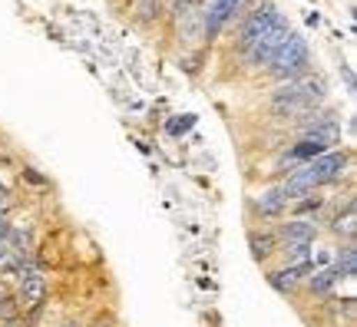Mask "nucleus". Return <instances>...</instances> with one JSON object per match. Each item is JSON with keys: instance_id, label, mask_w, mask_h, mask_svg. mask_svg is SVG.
I'll return each instance as SVG.
<instances>
[{"instance_id": "2eb2a0df", "label": "nucleus", "mask_w": 357, "mask_h": 327, "mask_svg": "<svg viewBox=\"0 0 357 327\" xmlns=\"http://www.w3.org/2000/svg\"><path fill=\"white\" fill-rule=\"evenodd\" d=\"M311 248H314V245H281L284 264H307V258H311Z\"/></svg>"}, {"instance_id": "6ab92c4d", "label": "nucleus", "mask_w": 357, "mask_h": 327, "mask_svg": "<svg viewBox=\"0 0 357 327\" xmlns=\"http://www.w3.org/2000/svg\"><path fill=\"white\" fill-rule=\"evenodd\" d=\"M89 327H113V321H106V317H96Z\"/></svg>"}, {"instance_id": "a211bd4d", "label": "nucleus", "mask_w": 357, "mask_h": 327, "mask_svg": "<svg viewBox=\"0 0 357 327\" xmlns=\"http://www.w3.org/2000/svg\"><path fill=\"white\" fill-rule=\"evenodd\" d=\"M10 222H7V215H0V245H7V235H10Z\"/></svg>"}, {"instance_id": "dca6fc26", "label": "nucleus", "mask_w": 357, "mask_h": 327, "mask_svg": "<svg viewBox=\"0 0 357 327\" xmlns=\"http://www.w3.org/2000/svg\"><path fill=\"white\" fill-rule=\"evenodd\" d=\"M192 126H195V116H176V119L169 123V132H172V136H185Z\"/></svg>"}, {"instance_id": "aec40b11", "label": "nucleus", "mask_w": 357, "mask_h": 327, "mask_svg": "<svg viewBox=\"0 0 357 327\" xmlns=\"http://www.w3.org/2000/svg\"><path fill=\"white\" fill-rule=\"evenodd\" d=\"M66 327H73V324H66Z\"/></svg>"}, {"instance_id": "ddd939ff", "label": "nucleus", "mask_w": 357, "mask_h": 327, "mask_svg": "<svg viewBox=\"0 0 357 327\" xmlns=\"http://www.w3.org/2000/svg\"><path fill=\"white\" fill-rule=\"evenodd\" d=\"M331 264L341 271V277H354L357 275V248H354V241H347L344 248H337Z\"/></svg>"}, {"instance_id": "f257e3e1", "label": "nucleus", "mask_w": 357, "mask_h": 327, "mask_svg": "<svg viewBox=\"0 0 357 327\" xmlns=\"http://www.w3.org/2000/svg\"><path fill=\"white\" fill-rule=\"evenodd\" d=\"M268 70L278 79H298L307 73V40L298 33H288V40L281 43V50L271 56Z\"/></svg>"}, {"instance_id": "9b49d317", "label": "nucleus", "mask_w": 357, "mask_h": 327, "mask_svg": "<svg viewBox=\"0 0 357 327\" xmlns=\"http://www.w3.org/2000/svg\"><path fill=\"white\" fill-rule=\"evenodd\" d=\"M248 248L255 254V261H268L281 248V241L275 231H248Z\"/></svg>"}, {"instance_id": "0eeeda50", "label": "nucleus", "mask_w": 357, "mask_h": 327, "mask_svg": "<svg viewBox=\"0 0 357 327\" xmlns=\"http://www.w3.org/2000/svg\"><path fill=\"white\" fill-rule=\"evenodd\" d=\"M281 245H314L318 238V225L314 222H305V218H291L275 231Z\"/></svg>"}, {"instance_id": "4468645a", "label": "nucleus", "mask_w": 357, "mask_h": 327, "mask_svg": "<svg viewBox=\"0 0 357 327\" xmlns=\"http://www.w3.org/2000/svg\"><path fill=\"white\" fill-rule=\"evenodd\" d=\"M291 208H294V215H298V218H305V222H311L307 215H314V218H318V212L324 208V199H321L318 192H311V195H305V199H298V201H294Z\"/></svg>"}, {"instance_id": "f3484780", "label": "nucleus", "mask_w": 357, "mask_h": 327, "mask_svg": "<svg viewBox=\"0 0 357 327\" xmlns=\"http://www.w3.org/2000/svg\"><path fill=\"white\" fill-rule=\"evenodd\" d=\"M17 298H0V321H13L17 317Z\"/></svg>"}, {"instance_id": "7ed1b4c3", "label": "nucleus", "mask_w": 357, "mask_h": 327, "mask_svg": "<svg viewBox=\"0 0 357 327\" xmlns=\"http://www.w3.org/2000/svg\"><path fill=\"white\" fill-rule=\"evenodd\" d=\"M288 33H291V30H288V24H284V17L278 13V17H275V20H271L261 33H258V40H252V43L245 47L248 63H252V66H268V63H271V56L281 50V43L288 40Z\"/></svg>"}, {"instance_id": "20e7f679", "label": "nucleus", "mask_w": 357, "mask_h": 327, "mask_svg": "<svg viewBox=\"0 0 357 327\" xmlns=\"http://www.w3.org/2000/svg\"><path fill=\"white\" fill-rule=\"evenodd\" d=\"M43 301H47V277H43V271H37L33 264L26 261L20 268V275H17V304L24 311H37Z\"/></svg>"}, {"instance_id": "f03ea898", "label": "nucleus", "mask_w": 357, "mask_h": 327, "mask_svg": "<svg viewBox=\"0 0 357 327\" xmlns=\"http://www.w3.org/2000/svg\"><path fill=\"white\" fill-rule=\"evenodd\" d=\"M344 169H347V152H321L318 159H311V162H305L298 172L307 178V185L318 192L324 189V185H334V182H341V176H344Z\"/></svg>"}, {"instance_id": "9d476101", "label": "nucleus", "mask_w": 357, "mask_h": 327, "mask_svg": "<svg viewBox=\"0 0 357 327\" xmlns=\"http://www.w3.org/2000/svg\"><path fill=\"white\" fill-rule=\"evenodd\" d=\"M278 17V10H271V7H265V10H255V13H248L245 17V24H242V33H238V43H242V50L252 43V40H258V33L265 30L271 20Z\"/></svg>"}, {"instance_id": "6e6552de", "label": "nucleus", "mask_w": 357, "mask_h": 327, "mask_svg": "<svg viewBox=\"0 0 357 327\" xmlns=\"http://www.w3.org/2000/svg\"><path fill=\"white\" fill-rule=\"evenodd\" d=\"M252 212H255L258 218H281V215L288 212V201H284V195H281L278 185H275V189H265L261 195L252 199Z\"/></svg>"}, {"instance_id": "f8f14e48", "label": "nucleus", "mask_w": 357, "mask_h": 327, "mask_svg": "<svg viewBox=\"0 0 357 327\" xmlns=\"http://www.w3.org/2000/svg\"><path fill=\"white\" fill-rule=\"evenodd\" d=\"M357 215H354V199H347V205H344V215L337 212L334 215V222H331V231L337 235V238H344V245L347 241H354V235H357Z\"/></svg>"}, {"instance_id": "39448f33", "label": "nucleus", "mask_w": 357, "mask_h": 327, "mask_svg": "<svg viewBox=\"0 0 357 327\" xmlns=\"http://www.w3.org/2000/svg\"><path fill=\"white\" fill-rule=\"evenodd\" d=\"M242 0H205L202 3V20H205V40L218 37L225 24H229Z\"/></svg>"}, {"instance_id": "423d86ee", "label": "nucleus", "mask_w": 357, "mask_h": 327, "mask_svg": "<svg viewBox=\"0 0 357 327\" xmlns=\"http://www.w3.org/2000/svg\"><path fill=\"white\" fill-rule=\"evenodd\" d=\"M307 275H311V264H284L278 271H268V284L278 294H294L298 288H305Z\"/></svg>"}, {"instance_id": "1a4fd4ad", "label": "nucleus", "mask_w": 357, "mask_h": 327, "mask_svg": "<svg viewBox=\"0 0 357 327\" xmlns=\"http://www.w3.org/2000/svg\"><path fill=\"white\" fill-rule=\"evenodd\" d=\"M344 277H341V271L334 268V264H328V268H314L311 275H307L305 288L311 291V294H318V298H324V294H331L337 284H341Z\"/></svg>"}]
</instances>
